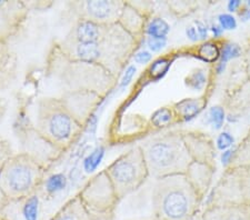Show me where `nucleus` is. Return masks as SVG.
<instances>
[{
    "mask_svg": "<svg viewBox=\"0 0 250 220\" xmlns=\"http://www.w3.org/2000/svg\"><path fill=\"white\" fill-rule=\"evenodd\" d=\"M54 45L68 59L102 67L120 80L141 42L119 23L104 25L79 20Z\"/></svg>",
    "mask_w": 250,
    "mask_h": 220,
    "instance_id": "1",
    "label": "nucleus"
},
{
    "mask_svg": "<svg viewBox=\"0 0 250 220\" xmlns=\"http://www.w3.org/2000/svg\"><path fill=\"white\" fill-rule=\"evenodd\" d=\"M46 75L57 80L63 90L62 98L83 125L119 81L102 67L64 57L54 43L46 59Z\"/></svg>",
    "mask_w": 250,
    "mask_h": 220,
    "instance_id": "2",
    "label": "nucleus"
},
{
    "mask_svg": "<svg viewBox=\"0 0 250 220\" xmlns=\"http://www.w3.org/2000/svg\"><path fill=\"white\" fill-rule=\"evenodd\" d=\"M186 175L157 179L152 189V213L161 220H193L203 202Z\"/></svg>",
    "mask_w": 250,
    "mask_h": 220,
    "instance_id": "3",
    "label": "nucleus"
},
{
    "mask_svg": "<svg viewBox=\"0 0 250 220\" xmlns=\"http://www.w3.org/2000/svg\"><path fill=\"white\" fill-rule=\"evenodd\" d=\"M36 129L63 154L77 141L84 125L62 97H42L37 105Z\"/></svg>",
    "mask_w": 250,
    "mask_h": 220,
    "instance_id": "4",
    "label": "nucleus"
},
{
    "mask_svg": "<svg viewBox=\"0 0 250 220\" xmlns=\"http://www.w3.org/2000/svg\"><path fill=\"white\" fill-rule=\"evenodd\" d=\"M149 175L156 179L186 175L192 159L180 129L168 130L145 139L139 143Z\"/></svg>",
    "mask_w": 250,
    "mask_h": 220,
    "instance_id": "5",
    "label": "nucleus"
},
{
    "mask_svg": "<svg viewBox=\"0 0 250 220\" xmlns=\"http://www.w3.org/2000/svg\"><path fill=\"white\" fill-rule=\"evenodd\" d=\"M46 170L29 154H15L0 170V189L9 202L29 199L45 181Z\"/></svg>",
    "mask_w": 250,
    "mask_h": 220,
    "instance_id": "6",
    "label": "nucleus"
},
{
    "mask_svg": "<svg viewBox=\"0 0 250 220\" xmlns=\"http://www.w3.org/2000/svg\"><path fill=\"white\" fill-rule=\"evenodd\" d=\"M104 170L119 200L138 190L150 176L139 145L119 156Z\"/></svg>",
    "mask_w": 250,
    "mask_h": 220,
    "instance_id": "7",
    "label": "nucleus"
},
{
    "mask_svg": "<svg viewBox=\"0 0 250 220\" xmlns=\"http://www.w3.org/2000/svg\"><path fill=\"white\" fill-rule=\"evenodd\" d=\"M79 197L95 220H112L120 200L106 171L102 170L84 183Z\"/></svg>",
    "mask_w": 250,
    "mask_h": 220,
    "instance_id": "8",
    "label": "nucleus"
},
{
    "mask_svg": "<svg viewBox=\"0 0 250 220\" xmlns=\"http://www.w3.org/2000/svg\"><path fill=\"white\" fill-rule=\"evenodd\" d=\"M250 206V169L228 168L219 178L208 199V206Z\"/></svg>",
    "mask_w": 250,
    "mask_h": 220,
    "instance_id": "9",
    "label": "nucleus"
},
{
    "mask_svg": "<svg viewBox=\"0 0 250 220\" xmlns=\"http://www.w3.org/2000/svg\"><path fill=\"white\" fill-rule=\"evenodd\" d=\"M125 1L115 0H86V1H68L64 5L63 20H79L96 23H118L124 10Z\"/></svg>",
    "mask_w": 250,
    "mask_h": 220,
    "instance_id": "10",
    "label": "nucleus"
},
{
    "mask_svg": "<svg viewBox=\"0 0 250 220\" xmlns=\"http://www.w3.org/2000/svg\"><path fill=\"white\" fill-rule=\"evenodd\" d=\"M18 138L23 147V153L29 154L35 159L42 163L43 167L48 168L52 162L56 161L62 155L54 146H51L47 140L42 137L36 129V126L28 123L27 126L19 125Z\"/></svg>",
    "mask_w": 250,
    "mask_h": 220,
    "instance_id": "11",
    "label": "nucleus"
},
{
    "mask_svg": "<svg viewBox=\"0 0 250 220\" xmlns=\"http://www.w3.org/2000/svg\"><path fill=\"white\" fill-rule=\"evenodd\" d=\"M180 131L192 161L205 163L217 169V148L210 136L200 130L180 129Z\"/></svg>",
    "mask_w": 250,
    "mask_h": 220,
    "instance_id": "12",
    "label": "nucleus"
},
{
    "mask_svg": "<svg viewBox=\"0 0 250 220\" xmlns=\"http://www.w3.org/2000/svg\"><path fill=\"white\" fill-rule=\"evenodd\" d=\"M28 6L22 1H0V40L8 42L25 25Z\"/></svg>",
    "mask_w": 250,
    "mask_h": 220,
    "instance_id": "13",
    "label": "nucleus"
},
{
    "mask_svg": "<svg viewBox=\"0 0 250 220\" xmlns=\"http://www.w3.org/2000/svg\"><path fill=\"white\" fill-rule=\"evenodd\" d=\"M224 108L227 119L230 122L239 121L241 118L250 115V81H246L237 90L224 100Z\"/></svg>",
    "mask_w": 250,
    "mask_h": 220,
    "instance_id": "14",
    "label": "nucleus"
},
{
    "mask_svg": "<svg viewBox=\"0 0 250 220\" xmlns=\"http://www.w3.org/2000/svg\"><path fill=\"white\" fill-rule=\"evenodd\" d=\"M18 77V57L9 43L0 40V93L14 85Z\"/></svg>",
    "mask_w": 250,
    "mask_h": 220,
    "instance_id": "15",
    "label": "nucleus"
},
{
    "mask_svg": "<svg viewBox=\"0 0 250 220\" xmlns=\"http://www.w3.org/2000/svg\"><path fill=\"white\" fill-rule=\"evenodd\" d=\"M147 21V16H145L135 6H132L131 2L126 1L118 23L141 43L145 40V28H146Z\"/></svg>",
    "mask_w": 250,
    "mask_h": 220,
    "instance_id": "16",
    "label": "nucleus"
},
{
    "mask_svg": "<svg viewBox=\"0 0 250 220\" xmlns=\"http://www.w3.org/2000/svg\"><path fill=\"white\" fill-rule=\"evenodd\" d=\"M216 170L217 169L210 166L196 161H192L188 168L186 177L188 178L189 182L191 183L193 189L203 199L210 189Z\"/></svg>",
    "mask_w": 250,
    "mask_h": 220,
    "instance_id": "17",
    "label": "nucleus"
},
{
    "mask_svg": "<svg viewBox=\"0 0 250 220\" xmlns=\"http://www.w3.org/2000/svg\"><path fill=\"white\" fill-rule=\"evenodd\" d=\"M201 220H250V206H209L201 216Z\"/></svg>",
    "mask_w": 250,
    "mask_h": 220,
    "instance_id": "18",
    "label": "nucleus"
},
{
    "mask_svg": "<svg viewBox=\"0 0 250 220\" xmlns=\"http://www.w3.org/2000/svg\"><path fill=\"white\" fill-rule=\"evenodd\" d=\"M207 106V97L200 96L196 98H185L171 106L175 111L177 121L187 122L196 118Z\"/></svg>",
    "mask_w": 250,
    "mask_h": 220,
    "instance_id": "19",
    "label": "nucleus"
},
{
    "mask_svg": "<svg viewBox=\"0 0 250 220\" xmlns=\"http://www.w3.org/2000/svg\"><path fill=\"white\" fill-rule=\"evenodd\" d=\"M49 220H95L79 195L68 200Z\"/></svg>",
    "mask_w": 250,
    "mask_h": 220,
    "instance_id": "20",
    "label": "nucleus"
},
{
    "mask_svg": "<svg viewBox=\"0 0 250 220\" xmlns=\"http://www.w3.org/2000/svg\"><path fill=\"white\" fill-rule=\"evenodd\" d=\"M170 33V25L161 17H151L148 19L145 28V37L155 39H167Z\"/></svg>",
    "mask_w": 250,
    "mask_h": 220,
    "instance_id": "21",
    "label": "nucleus"
},
{
    "mask_svg": "<svg viewBox=\"0 0 250 220\" xmlns=\"http://www.w3.org/2000/svg\"><path fill=\"white\" fill-rule=\"evenodd\" d=\"M229 168L250 169V140L244 138L237 146H233V157Z\"/></svg>",
    "mask_w": 250,
    "mask_h": 220,
    "instance_id": "22",
    "label": "nucleus"
},
{
    "mask_svg": "<svg viewBox=\"0 0 250 220\" xmlns=\"http://www.w3.org/2000/svg\"><path fill=\"white\" fill-rule=\"evenodd\" d=\"M196 56L208 63H216L220 58V46L216 40H206L197 48Z\"/></svg>",
    "mask_w": 250,
    "mask_h": 220,
    "instance_id": "23",
    "label": "nucleus"
},
{
    "mask_svg": "<svg viewBox=\"0 0 250 220\" xmlns=\"http://www.w3.org/2000/svg\"><path fill=\"white\" fill-rule=\"evenodd\" d=\"M208 74L204 68H196L185 78V86L193 91H200L207 86Z\"/></svg>",
    "mask_w": 250,
    "mask_h": 220,
    "instance_id": "24",
    "label": "nucleus"
},
{
    "mask_svg": "<svg viewBox=\"0 0 250 220\" xmlns=\"http://www.w3.org/2000/svg\"><path fill=\"white\" fill-rule=\"evenodd\" d=\"M177 121L175 111L172 107H161L157 109L150 117V123L155 128H163Z\"/></svg>",
    "mask_w": 250,
    "mask_h": 220,
    "instance_id": "25",
    "label": "nucleus"
},
{
    "mask_svg": "<svg viewBox=\"0 0 250 220\" xmlns=\"http://www.w3.org/2000/svg\"><path fill=\"white\" fill-rule=\"evenodd\" d=\"M226 118H227V114H226V109L224 106L216 105L210 107L207 110L204 118V122L206 125L210 126L212 129L219 130L224 126Z\"/></svg>",
    "mask_w": 250,
    "mask_h": 220,
    "instance_id": "26",
    "label": "nucleus"
},
{
    "mask_svg": "<svg viewBox=\"0 0 250 220\" xmlns=\"http://www.w3.org/2000/svg\"><path fill=\"white\" fill-rule=\"evenodd\" d=\"M244 57V49L240 45L232 41H226L220 46V58L218 61L228 65V62L235 61Z\"/></svg>",
    "mask_w": 250,
    "mask_h": 220,
    "instance_id": "27",
    "label": "nucleus"
},
{
    "mask_svg": "<svg viewBox=\"0 0 250 220\" xmlns=\"http://www.w3.org/2000/svg\"><path fill=\"white\" fill-rule=\"evenodd\" d=\"M169 11L177 18H184L198 9L199 2L197 1H168Z\"/></svg>",
    "mask_w": 250,
    "mask_h": 220,
    "instance_id": "28",
    "label": "nucleus"
},
{
    "mask_svg": "<svg viewBox=\"0 0 250 220\" xmlns=\"http://www.w3.org/2000/svg\"><path fill=\"white\" fill-rule=\"evenodd\" d=\"M172 60L169 57H159L158 59L154 60L150 63V67H149L148 73L150 76L151 79L158 80L163 78L165 75L168 73L169 68L171 66Z\"/></svg>",
    "mask_w": 250,
    "mask_h": 220,
    "instance_id": "29",
    "label": "nucleus"
},
{
    "mask_svg": "<svg viewBox=\"0 0 250 220\" xmlns=\"http://www.w3.org/2000/svg\"><path fill=\"white\" fill-rule=\"evenodd\" d=\"M215 145L217 150H228L235 145V138H233V136L230 133H228V131H223V133H220L217 136Z\"/></svg>",
    "mask_w": 250,
    "mask_h": 220,
    "instance_id": "30",
    "label": "nucleus"
},
{
    "mask_svg": "<svg viewBox=\"0 0 250 220\" xmlns=\"http://www.w3.org/2000/svg\"><path fill=\"white\" fill-rule=\"evenodd\" d=\"M14 155L15 154L11 143L3 138L2 136H0V170L7 162V160L13 157Z\"/></svg>",
    "mask_w": 250,
    "mask_h": 220,
    "instance_id": "31",
    "label": "nucleus"
},
{
    "mask_svg": "<svg viewBox=\"0 0 250 220\" xmlns=\"http://www.w3.org/2000/svg\"><path fill=\"white\" fill-rule=\"evenodd\" d=\"M217 23H218L224 30H233L236 29L238 26L236 17L229 13L220 14L218 17H217Z\"/></svg>",
    "mask_w": 250,
    "mask_h": 220,
    "instance_id": "32",
    "label": "nucleus"
},
{
    "mask_svg": "<svg viewBox=\"0 0 250 220\" xmlns=\"http://www.w3.org/2000/svg\"><path fill=\"white\" fill-rule=\"evenodd\" d=\"M144 43H146L149 50L152 53H159L167 46V39H155V38H149L145 37Z\"/></svg>",
    "mask_w": 250,
    "mask_h": 220,
    "instance_id": "33",
    "label": "nucleus"
},
{
    "mask_svg": "<svg viewBox=\"0 0 250 220\" xmlns=\"http://www.w3.org/2000/svg\"><path fill=\"white\" fill-rule=\"evenodd\" d=\"M103 156L102 149H97L92 153L90 156H88L87 159H84V168H86L87 171H92L97 167V165L100 162V158Z\"/></svg>",
    "mask_w": 250,
    "mask_h": 220,
    "instance_id": "34",
    "label": "nucleus"
},
{
    "mask_svg": "<svg viewBox=\"0 0 250 220\" xmlns=\"http://www.w3.org/2000/svg\"><path fill=\"white\" fill-rule=\"evenodd\" d=\"M64 183H66V178H64L63 175H55L48 178L47 189L50 191L59 190L64 187Z\"/></svg>",
    "mask_w": 250,
    "mask_h": 220,
    "instance_id": "35",
    "label": "nucleus"
},
{
    "mask_svg": "<svg viewBox=\"0 0 250 220\" xmlns=\"http://www.w3.org/2000/svg\"><path fill=\"white\" fill-rule=\"evenodd\" d=\"M136 67L135 66H128L126 69H125L124 74L122 75L123 77L120 78L119 80V88L120 89H124V88H126L129 83L131 82L132 78H134V76L136 74Z\"/></svg>",
    "mask_w": 250,
    "mask_h": 220,
    "instance_id": "36",
    "label": "nucleus"
},
{
    "mask_svg": "<svg viewBox=\"0 0 250 220\" xmlns=\"http://www.w3.org/2000/svg\"><path fill=\"white\" fill-rule=\"evenodd\" d=\"M132 59H134L136 63H139V65H147L152 60V55L148 50H138Z\"/></svg>",
    "mask_w": 250,
    "mask_h": 220,
    "instance_id": "37",
    "label": "nucleus"
},
{
    "mask_svg": "<svg viewBox=\"0 0 250 220\" xmlns=\"http://www.w3.org/2000/svg\"><path fill=\"white\" fill-rule=\"evenodd\" d=\"M195 28L197 30V33H198L199 38L201 40H207L208 38V35H209V28L208 26L206 25L204 21H201V20H196L195 21Z\"/></svg>",
    "mask_w": 250,
    "mask_h": 220,
    "instance_id": "38",
    "label": "nucleus"
},
{
    "mask_svg": "<svg viewBox=\"0 0 250 220\" xmlns=\"http://www.w3.org/2000/svg\"><path fill=\"white\" fill-rule=\"evenodd\" d=\"M232 157H233V147L230 148V149L225 150L221 153L220 161L223 163L225 169H227V168H229V166H230V163L232 161Z\"/></svg>",
    "mask_w": 250,
    "mask_h": 220,
    "instance_id": "39",
    "label": "nucleus"
},
{
    "mask_svg": "<svg viewBox=\"0 0 250 220\" xmlns=\"http://www.w3.org/2000/svg\"><path fill=\"white\" fill-rule=\"evenodd\" d=\"M244 2L240 1V0H230V1L227 2V9L229 14L232 13H238L240 10V8L243 7Z\"/></svg>",
    "mask_w": 250,
    "mask_h": 220,
    "instance_id": "40",
    "label": "nucleus"
},
{
    "mask_svg": "<svg viewBox=\"0 0 250 220\" xmlns=\"http://www.w3.org/2000/svg\"><path fill=\"white\" fill-rule=\"evenodd\" d=\"M244 61H245V66H246V73H247V77L248 80L250 81V45L246 47V49L244 50Z\"/></svg>",
    "mask_w": 250,
    "mask_h": 220,
    "instance_id": "41",
    "label": "nucleus"
},
{
    "mask_svg": "<svg viewBox=\"0 0 250 220\" xmlns=\"http://www.w3.org/2000/svg\"><path fill=\"white\" fill-rule=\"evenodd\" d=\"M186 36L189 40H191V41H193V42L198 41V40L200 39L195 26H189L186 28Z\"/></svg>",
    "mask_w": 250,
    "mask_h": 220,
    "instance_id": "42",
    "label": "nucleus"
},
{
    "mask_svg": "<svg viewBox=\"0 0 250 220\" xmlns=\"http://www.w3.org/2000/svg\"><path fill=\"white\" fill-rule=\"evenodd\" d=\"M8 110V101L5 98L0 97V123L3 121Z\"/></svg>",
    "mask_w": 250,
    "mask_h": 220,
    "instance_id": "43",
    "label": "nucleus"
},
{
    "mask_svg": "<svg viewBox=\"0 0 250 220\" xmlns=\"http://www.w3.org/2000/svg\"><path fill=\"white\" fill-rule=\"evenodd\" d=\"M209 29H210V31L213 35V38L215 39L220 38L221 36H223V34L225 33V30L218 25V23H212Z\"/></svg>",
    "mask_w": 250,
    "mask_h": 220,
    "instance_id": "44",
    "label": "nucleus"
},
{
    "mask_svg": "<svg viewBox=\"0 0 250 220\" xmlns=\"http://www.w3.org/2000/svg\"><path fill=\"white\" fill-rule=\"evenodd\" d=\"M8 205H9V200L6 198V196L3 195L1 189H0V211H1L3 208H6Z\"/></svg>",
    "mask_w": 250,
    "mask_h": 220,
    "instance_id": "45",
    "label": "nucleus"
},
{
    "mask_svg": "<svg viewBox=\"0 0 250 220\" xmlns=\"http://www.w3.org/2000/svg\"><path fill=\"white\" fill-rule=\"evenodd\" d=\"M244 5H245L246 7L250 8V0H248V1H246V2H244Z\"/></svg>",
    "mask_w": 250,
    "mask_h": 220,
    "instance_id": "46",
    "label": "nucleus"
},
{
    "mask_svg": "<svg viewBox=\"0 0 250 220\" xmlns=\"http://www.w3.org/2000/svg\"><path fill=\"white\" fill-rule=\"evenodd\" d=\"M245 138H247L248 140H250V128H249V130H248V133H247V136H246Z\"/></svg>",
    "mask_w": 250,
    "mask_h": 220,
    "instance_id": "47",
    "label": "nucleus"
},
{
    "mask_svg": "<svg viewBox=\"0 0 250 220\" xmlns=\"http://www.w3.org/2000/svg\"><path fill=\"white\" fill-rule=\"evenodd\" d=\"M145 220H161V219L157 218V217H155V216H154V218H150V219H145Z\"/></svg>",
    "mask_w": 250,
    "mask_h": 220,
    "instance_id": "48",
    "label": "nucleus"
},
{
    "mask_svg": "<svg viewBox=\"0 0 250 220\" xmlns=\"http://www.w3.org/2000/svg\"><path fill=\"white\" fill-rule=\"evenodd\" d=\"M249 45H250V43H249Z\"/></svg>",
    "mask_w": 250,
    "mask_h": 220,
    "instance_id": "49",
    "label": "nucleus"
}]
</instances>
